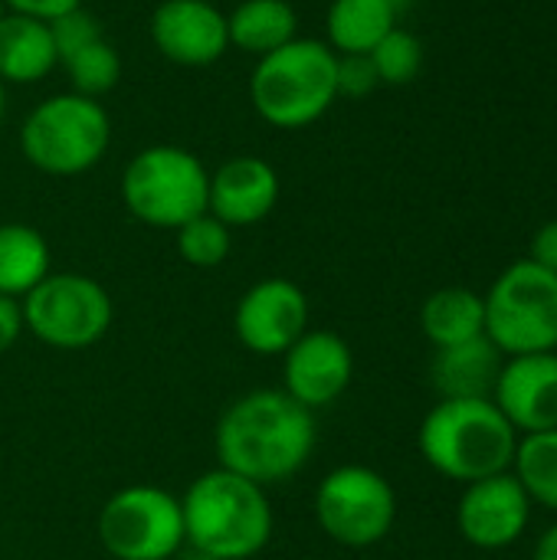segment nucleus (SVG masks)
Listing matches in <instances>:
<instances>
[{
  "instance_id": "f257e3e1",
  "label": "nucleus",
  "mask_w": 557,
  "mask_h": 560,
  "mask_svg": "<svg viewBox=\"0 0 557 560\" xmlns=\"http://www.w3.org/2000/svg\"><path fill=\"white\" fill-rule=\"evenodd\" d=\"M318 446L315 413L282 387H259L236 397L217 420V466L256 486H279L299 476Z\"/></svg>"
},
{
  "instance_id": "f03ea898",
  "label": "nucleus",
  "mask_w": 557,
  "mask_h": 560,
  "mask_svg": "<svg viewBox=\"0 0 557 560\" xmlns=\"http://www.w3.org/2000/svg\"><path fill=\"white\" fill-rule=\"evenodd\" d=\"M184 541L204 560H250L272 538V505L263 486L210 469L181 495Z\"/></svg>"
},
{
  "instance_id": "7ed1b4c3",
  "label": "nucleus",
  "mask_w": 557,
  "mask_h": 560,
  "mask_svg": "<svg viewBox=\"0 0 557 560\" xmlns=\"http://www.w3.org/2000/svg\"><path fill=\"white\" fill-rule=\"evenodd\" d=\"M423 463L453 482H479L512 469L519 433L492 397L440 400L417 430Z\"/></svg>"
},
{
  "instance_id": "20e7f679",
  "label": "nucleus",
  "mask_w": 557,
  "mask_h": 560,
  "mask_svg": "<svg viewBox=\"0 0 557 560\" xmlns=\"http://www.w3.org/2000/svg\"><path fill=\"white\" fill-rule=\"evenodd\" d=\"M338 52L325 39L295 36L276 52L256 59L250 102L256 115L279 128L299 131L315 125L338 102Z\"/></svg>"
},
{
  "instance_id": "39448f33",
  "label": "nucleus",
  "mask_w": 557,
  "mask_h": 560,
  "mask_svg": "<svg viewBox=\"0 0 557 560\" xmlns=\"http://www.w3.org/2000/svg\"><path fill=\"white\" fill-rule=\"evenodd\" d=\"M112 144V118L98 98L56 92L30 108L20 125V154L49 177L89 174Z\"/></svg>"
},
{
  "instance_id": "423d86ee",
  "label": "nucleus",
  "mask_w": 557,
  "mask_h": 560,
  "mask_svg": "<svg viewBox=\"0 0 557 560\" xmlns=\"http://www.w3.org/2000/svg\"><path fill=\"white\" fill-rule=\"evenodd\" d=\"M118 190L125 210L138 223L174 233L187 220L207 213L210 171L181 144H151L125 164Z\"/></svg>"
},
{
  "instance_id": "0eeeda50",
  "label": "nucleus",
  "mask_w": 557,
  "mask_h": 560,
  "mask_svg": "<svg viewBox=\"0 0 557 560\" xmlns=\"http://www.w3.org/2000/svg\"><path fill=\"white\" fill-rule=\"evenodd\" d=\"M486 302V338L506 354H542L557 351V276L535 266L532 259H515L506 266Z\"/></svg>"
},
{
  "instance_id": "6e6552de",
  "label": "nucleus",
  "mask_w": 557,
  "mask_h": 560,
  "mask_svg": "<svg viewBox=\"0 0 557 560\" xmlns=\"http://www.w3.org/2000/svg\"><path fill=\"white\" fill-rule=\"evenodd\" d=\"M20 305L23 328L53 351H85L115 322L108 289L82 272H49Z\"/></svg>"
},
{
  "instance_id": "1a4fd4ad",
  "label": "nucleus",
  "mask_w": 557,
  "mask_h": 560,
  "mask_svg": "<svg viewBox=\"0 0 557 560\" xmlns=\"http://www.w3.org/2000/svg\"><path fill=\"white\" fill-rule=\"evenodd\" d=\"M315 522L341 548H374L394 532L397 492L371 466H338L315 489Z\"/></svg>"
},
{
  "instance_id": "9d476101",
  "label": "nucleus",
  "mask_w": 557,
  "mask_h": 560,
  "mask_svg": "<svg viewBox=\"0 0 557 560\" xmlns=\"http://www.w3.org/2000/svg\"><path fill=\"white\" fill-rule=\"evenodd\" d=\"M95 532L115 560H171L187 545L181 499L151 482H135L108 495Z\"/></svg>"
},
{
  "instance_id": "9b49d317",
  "label": "nucleus",
  "mask_w": 557,
  "mask_h": 560,
  "mask_svg": "<svg viewBox=\"0 0 557 560\" xmlns=\"http://www.w3.org/2000/svg\"><path fill=\"white\" fill-rule=\"evenodd\" d=\"M240 345L259 358H282L309 331V295L286 276L253 282L233 312Z\"/></svg>"
},
{
  "instance_id": "f8f14e48",
  "label": "nucleus",
  "mask_w": 557,
  "mask_h": 560,
  "mask_svg": "<svg viewBox=\"0 0 557 560\" xmlns=\"http://www.w3.org/2000/svg\"><path fill=\"white\" fill-rule=\"evenodd\" d=\"M355 377L351 345L328 328H309L282 354V390L302 407L325 410L345 397Z\"/></svg>"
},
{
  "instance_id": "ddd939ff",
  "label": "nucleus",
  "mask_w": 557,
  "mask_h": 560,
  "mask_svg": "<svg viewBox=\"0 0 557 560\" xmlns=\"http://www.w3.org/2000/svg\"><path fill=\"white\" fill-rule=\"evenodd\" d=\"M532 499L512 472H499L479 482H469L456 505V528L463 541L479 551L512 548L532 522Z\"/></svg>"
},
{
  "instance_id": "4468645a",
  "label": "nucleus",
  "mask_w": 557,
  "mask_h": 560,
  "mask_svg": "<svg viewBox=\"0 0 557 560\" xmlns=\"http://www.w3.org/2000/svg\"><path fill=\"white\" fill-rule=\"evenodd\" d=\"M148 33L154 49L187 69L213 66L227 56V13L213 0H161L151 10Z\"/></svg>"
},
{
  "instance_id": "2eb2a0df",
  "label": "nucleus",
  "mask_w": 557,
  "mask_h": 560,
  "mask_svg": "<svg viewBox=\"0 0 557 560\" xmlns=\"http://www.w3.org/2000/svg\"><path fill=\"white\" fill-rule=\"evenodd\" d=\"M492 404L519 436L557 430V351L506 358Z\"/></svg>"
},
{
  "instance_id": "dca6fc26",
  "label": "nucleus",
  "mask_w": 557,
  "mask_h": 560,
  "mask_svg": "<svg viewBox=\"0 0 557 560\" xmlns=\"http://www.w3.org/2000/svg\"><path fill=\"white\" fill-rule=\"evenodd\" d=\"M279 203V174L266 158L236 154L210 171L207 213H213L230 230L263 223Z\"/></svg>"
},
{
  "instance_id": "f3484780",
  "label": "nucleus",
  "mask_w": 557,
  "mask_h": 560,
  "mask_svg": "<svg viewBox=\"0 0 557 560\" xmlns=\"http://www.w3.org/2000/svg\"><path fill=\"white\" fill-rule=\"evenodd\" d=\"M506 354L483 335L453 348H437L430 377L440 400H476L492 397Z\"/></svg>"
},
{
  "instance_id": "a211bd4d",
  "label": "nucleus",
  "mask_w": 557,
  "mask_h": 560,
  "mask_svg": "<svg viewBox=\"0 0 557 560\" xmlns=\"http://www.w3.org/2000/svg\"><path fill=\"white\" fill-rule=\"evenodd\" d=\"M59 66L53 30L26 13H0V82L36 85Z\"/></svg>"
},
{
  "instance_id": "6ab92c4d",
  "label": "nucleus",
  "mask_w": 557,
  "mask_h": 560,
  "mask_svg": "<svg viewBox=\"0 0 557 560\" xmlns=\"http://www.w3.org/2000/svg\"><path fill=\"white\" fill-rule=\"evenodd\" d=\"M230 46L246 56H269L299 36V13L289 0H240L227 13Z\"/></svg>"
},
{
  "instance_id": "aec40b11",
  "label": "nucleus",
  "mask_w": 557,
  "mask_h": 560,
  "mask_svg": "<svg viewBox=\"0 0 557 560\" xmlns=\"http://www.w3.org/2000/svg\"><path fill=\"white\" fill-rule=\"evenodd\" d=\"M420 328L433 348H453L486 335V302L463 285L437 289L420 308Z\"/></svg>"
},
{
  "instance_id": "412c9836",
  "label": "nucleus",
  "mask_w": 557,
  "mask_h": 560,
  "mask_svg": "<svg viewBox=\"0 0 557 560\" xmlns=\"http://www.w3.org/2000/svg\"><path fill=\"white\" fill-rule=\"evenodd\" d=\"M53 272L46 236L30 223H0V295L26 299Z\"/></svg>"
},
{
  "instance_id": "4be33fe9",
  "label": "nucleus",
  "mask_w": 557,
  "mask_h": 560,
  "mask_svg": "<svg viewBox=\"0 0 557 560\" xmlns=\"http://www.w3.org/2000/svg\"><path fill=\"white\" fill-rule=\"evenodd\" d=\"M397 20L401 16L384 0H332L325 13V43L338 56H368Z\"/></svg>"
},
{
  "instance_id": "5701e85b",
  "label": "nucleus",
  "mask_w": 557,
  "mask_h": 560,
  "mask_svg": "<svg viewBox=\"0 0 557 560\" xmlns=\"http://www.w3.org/2000/svg\"><path fill=\"white\" fill-rule=\"evenodd\" d=\"M509 472L519 479L532 505H542L557 515V430L519 436Z\"/></svg>"
},
{
  "instance_id": "b1692460",
  "label": "nucleus",
  "mask_w": 557,
  "mask_h": 560,
  "mask_svg": "<svg viewBox=\"0 0 557 560\" xmlns=\"http://www.w3.org/2000/svg\"><path fill=\"white\" fill-rule=\"evenodd\" d=\"M59 66L66 69L69 92H79V95H89L98 102L121 82V56L108 36H98L89 46L62 56Z\"/></svg>"
},
{
  "instance_id": "393cba45",
  "label": "nucleus",
  "mask_w": 557,
  "mask_h": 560,
  "mask_svg": "<svg viewBox=\"0 0 557 560\" xmlns=\"http://www.w3.org/2000/svg\"><path fill=\"white\" fill-rule=\"evenodd\" d=\"M174 246L187 266L217 269L227 262V256L233 249V230L227 223H220L213 213H200V217L187 220L181 230H174Z\"/></svg>"
},
{
  "instance_id": "a878e982",
  "label": "nucleus",
  "mask_w": 557,
  "mask_h": 560,
  "mask_svg": "<svg viewBox=\"0 0 557 560\" xmlns=\"http://www.w3.org/2000/svg\"><path fill=\"white\" fill-rule=\"evenodd\" d=\"M381 85H410L423 69V43L401 23L368 52Z\"/></svg>"
},
{
  "instance_id": "bb28decb",
  "label": "nucleus",
  "mask_w": 557,
  "mask_h": 560,
  "mask_svg": "<svg viewBox=\"0 0 557 560\" xmlns=\"http://www.w3.org/2000/svg\"><path fill=\"white\" fill-rule=\"evenodd\" d=\"M335 79H338V98H364L381 85L371 56H338Z\"/></svg>"
},
{
  "instance_id": "cd10ccee",
  "label": "nucleus",
  "mask_w": 557,
  "mask_h": 560,
  "mask_svg": "<svg viewBox=\"0 0 557 560\" xmlns=\"http://www.w3.org/2000/svg\"><path fill=\"white\" fill-rule=\"evenodd\" d=\"M525 259H532L535 266H542V269H548V272L557 276V220H548V223H542L535 230Z\"/></svg>"
},
{
  "instance_id": "c85d7f7f",
  "label": "nucleus",
  "mask_w": 557,
  "mask_h": 560,
  "mask_svg": "<svg viewBox=\"0 0 557 560\" xmlns=\"http://www.w3.org/2000/svg\"><path fill=\"white\" fill-rule=\"evenodd\" d=\"M23 305L20 299L0 295V354L13 351V345L23 338Z\"/></svg>"
},
{
  "instance_id": "c756f323",
  "label": "nucleus",
  "mask_w": 557,
  "mask_h": 560,
  "mask_svg": "<svg viewBox=\"0 0 557 560\" xmlns=\"http://www.w3.org/2000/svg\"><path fill=\"white\" fill-rule=\"evenodd\" d=\"M3 7L10 13H26V16H36V20H56L76 7H82V0H3Z\"/></svg>"
},
{
  "instance_id": "7c9ffc66",
  "label": "nucleus",
  "mask_w": 557,
  "mask_h": 560,
  "mask_svg": "<svg viewBox=\"0 0 557 560\" xmlns=\"http://www.w3.org/2000/svg\"><path fill=\"white\" fill-rule=\"evenodd\" d=\"M535 560H557V522L548 525L535 545Z\"/></svg>"
},
{
  "instance_id": "2f4dec72",
  "label": "nucleus",
  "mask_w": 557,
  "mask_h": 560,
  "mask_svg": "<svg viewBox=\"0 0 557 560\" xmlns=\"http://www.w3.org/2000/svg\"><path fill=\"white\" fill-rule=\"evenodd\" d=\"M384 3H387V7H391V10H394L397 16H404V13H407V10L414 7V0H384Z\"/></svg>"
},
{
  "instance_id": "473e14b6",
  "label": "nucleus",
  "mask_w": 557,
  "mask_h": 560,
  "mask_svg": "<svg viewBox=\"0 0 557 560\" xmlns=\"http://www.w3.org/2000/svg\"><path fill=\"white\" fill-rule=\"evenodd\" d=\"M3 115H7V85L0 82V125H3Z\"/></svg>"
}]
</instances>
